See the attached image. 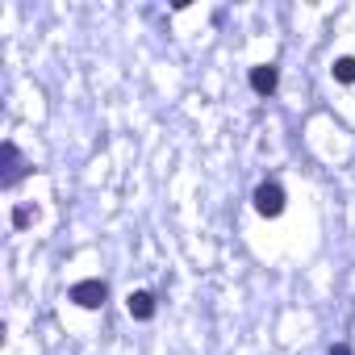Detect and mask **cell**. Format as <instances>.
<instances>
[{
    "instance_id": "5",
    "label": "cell",
    "mask_w": 355,
    "mask_h": 355,
    "mask_svg": "<svg viewBox=\"0 0 355 355\" xmlns=\"http://www.w3.org/2000/svg\"><path fill=\"white\" fill-rule=\"evenodd\" d=\"M125 309H130L134 322H150V318H155V293H146V288L130 293V297H125Z\"/></svg>"
},
{
    "instance_id": "6",
    "label": "cell",
    "mask_w": 355,
    "mask_h": 355,
    "mask_svg": "<svg viewBox=\"0 0 355 355\" xmlns=\"http://www.w3.org/2000/svg\"><path fill=\"white\" fill-rule=\"evenodd\" d=\"M330 76H334V84H355V55L334 59L330 63Z\"/></svg>"
},
{
    "instance_id": "8",
    "label": "cell",
    "mask_w": 355,
    "mask_h": 355,
    "mask_svg": "<svg viewBox=\"0 0 355 355\" xmlns=\"http://www.w3.org/2000/svg\"><path fill=\"white\" fill-rule=\"evenodd\" d=\"M330 355H351V347H347V343H334V347H330Z\"/></svg>"
},
{
    "instance_id": "4",
    "label": "cell",
    "mask_w": 355,
    "mask_h": 355,
    "mask_svg": "<svg viewBox=\"0 0 355 355\" xmlns=\"http://www.w3.org/2000/svg\"><path fill=\"white\" fill-rule=\"evenodd\" d=\"M247 80H251V92H255V96H272V92L280 88V67H276V63H255Z\"/></svg>"
},
{
    "instance_id": "2",
    "label": "cell",
    "mask_w": 355,
    "mask_h": 355,
    "mask_svg": "<svg viewBox=\"0 0 355 355\" xmlns=\"http://www.w3.org/2000/svg\"><path fill=\"white\" fill-rule=\"evenodd\" d=\"M0 155H5V171H0V189H17L26 175H30V163L21 155V146L13 138H5V146H0Z\"/></svg>"
},
{
    "instance_id": "7",
    "label": "cell",
    "mask_w": 355,
    "mask_h": 355,
    "mask_svg": "<svg viewBox=\"0 0 355 355\" xmlns=\"http://www.w3.org/2000/svg\"><path fill=\"white\" fill-rule=\"evenodd\" d=\"M38 222V209H30V205H17L13 209V230H30Z\"/></svg>"
},
{
    "instance_id": "1",
    "label": "cell",
    "mask_w": 355,
    "mask_h": 355,
    "mask_svg": "<svg viewBox=\"0 0 355 355\" xmlns=\"http://www.w3.org/2000/svg\"><path fill=\"white\" fill-rule=\"evenodd\" d=\"M251 205H255V214H259V218L276 222V218L284 214L288 197H284V189H280L276 180H263V184H255V193H251Z\"/></svg>"
},
{
    "instance_id": "3",
    "label": "cell",
    "mask_w": 355,
    "mask_h": 355,
    "mask_svg": "<svg viewBox=\"0 0 355 355\" xmlns=\"http://www.w3.org/2000/svg\"><path fill=\"white\" fill-rule=\"evenodd\" d=\"M67 301H71V305H80V309H101V305L109 301V284H105L101 276L76 280V284H71V293H67Z\"/></svg>"
}]
</instances>
